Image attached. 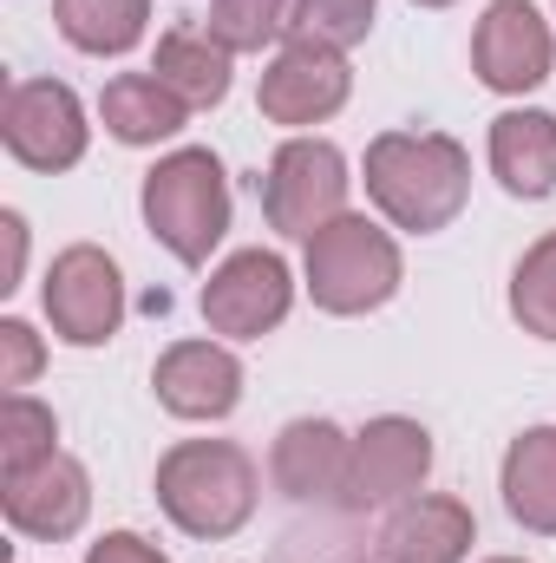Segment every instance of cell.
Wrapping results in <instances>:
<instances>
[{
    "label": "cell",
    "instance_id": "484cf974",
    "mask_svg": "<svg viewBox=\"0 0 556 563\" xmlns=\"http://www.w3.org/2000/svg\"><path fill=\"white\" fill-rule=\"evenodd\" d=\"M40 361H46L40 334H33L26 321H0V387H7V394H20V387L40 374Z\"/></svg>",
    "mask_w": 556,
    "mask_h": 563
},
{
    "label": "cell",
    "instance_id": "8992f818",
    "mask_svg": "<svg viewBox=\"0 0 556 563\" xmlns=\"http://www.w3.org/2000/svg\"><path fill=\"white\" fill-rule=\"evenodd\" d=\"M46 321L59 341L73 347H99L119 334L125 321V282H119V263L92 243H73L53 256L46 269Z\"/></svg>",
    "mask_w": 556,
    "mask_h": 563
},
{
    "label": "cell",
    "instance_id": "5b68a950",
    "mask_svg": "<svg viewBox=\"0 0 556 563\" xmlns=\"http://www.w3.org/2000/svg\"><path fill=\"white\" fill-rule=\"evenodd\" d=\"M347 157L327 139H288L269 157V177H263V217L276 236L308 243L314 230H327L334 217H347Z\"/></svg>",
    "mask_w": 556,
    "mask_h": 563
},
{
    "label": "cell",
    "instance_id": "d6986e66",
    "mask_svg": "<svg viewBox=\"0 0 556 563\" xmlns=\"http://www.w3.org/2000/svg\"><path fill=\"white\" fill-rule=\"evenodd\" d=\"M230 59H236V53H223L210 33H197V26H170V33L157 40L151 73H157L190 112H210V106L230 99Z\"/></svg>",
    "mask_w": 556,
    "mask_h": 563
},
{
    "label": "cell",
    "instance_id": "d4e9b609",
    "mask_svg": "<svg viewBox=\"0 0 556 563\" xmlns=\"http://www.w3.org/2000/svg\"><path fill=\"white\" fill-rule=\"evenodd\" d=\"M374 7H380V0H294V7H288V33L347 53V46H360V40L374 33Z\"/></svg>",
    "mask_w": 556,
    "mask_h": 563
},
{
    "label": "cell",
    "instance_id": "f1b7e54d",
    "mask_svg": "<svg viewBox=\"0 0 556 563\" xmlns=\"http://www.w3.org/2000/svg\"><path fill=\"white\" fill-rule=\"evenodd\" d=\"M419 7H452V0H419Z\"/></svg>",
    "mask_w": 556,
    "mask_h": 563
},
{
    "label": "cell",
    "instance_id": "6da1fadb",
    "mask_svg": "<svg viewBox=\"0 0 556 563\" xmlns=\"http://www.w3.org/2000/svg\"><path fill=\"white\" fill-rule=\"evenodd\" d=\"M367 197L393 230L432 236L471 197V157L445 132H380L367 144Z\"/></svg>",
    "mask_w": 556,
    "mask_h": 563
},
{
    "label": "cell",
    "instance_id": "ffe728a7",
    "mask_svg": "<svg viewBox=\"0 0 556 563\" xmlns=\"http://www.w3.org/2000/svg\"><path fill=\"white\" fill-rule=\"evenodd\" d=\"M53 20L79 53L105 59V53H132L144 40L151 0H53Z\"/></svg>",
    "mask_w": 556,
    "mask_h": 563
},
{
    "label": "cell",
    "instance_id": "cb8c5ba5",
    "mask_svg": "<svg viewBox=\"0 0 556 563\" xmlns=\"http://www.w3.org/2000/svg\"><path fill=\"white\" fill-rule=\"evenodd\" d=\"M288 7L294 0H210V40L223 53H263L276 33H288Z\"/></svg>",
    "mask_w": 556,
    "mask_h": 563
},
{
    "label": "cell",
    "instance_id": "e0dca14e",
    "mask_svg": "<svg viewBox=\"0 0 556 563\" xmlns=\"http://www.w3.org/2000/svg\"><path fill=\"white\" fill-rule=\"evenodd\" d=\"M504 511L537 531L556 538V426H531L511 439L504 452Z\"/></svg>",
    "mask_w": 556,
    "mask_h": 563
},
{
    "label": "cell",
    "instance_id": "603a6c76",
    "mask_svg": "<svg viewBox=\"0 0 556 563\" xmlns=\"http://www.w3.org/2000/svg\"><path fill=\"white\" fill-rule=\"evenodd\" d=\"M511 314L524 321V334L556 341V230L524 250V263L511 276Z\"/></svg>",
    "mask_w": 556,
    "mask_h": 563
},
{
    "label": "cell",
    "instance_id": "30bf717a",
    "mask_svg": "<svg viewBox=\"0 0 556 563\" xmlns=\"http://www.w3.org/2000/svg\"><path fill=\"white\" fill-rule=\"evenodd\" d=\"M288 301H294V282L276 250H243L203 282V321L230 341H263L269 328H281Z\"/></svg>",
    "mask_w": 556,
    "mask_h": 563
},
{
    "label": "cell",
    "instance_id": "7402d4cb",
    "mask_svg": "<svg viewBox=\"0 0 556 563\" xmlns=\"http://www.w3.org/2000/svg\"><path fill=\"white\" fill-rule=\"evenodd\" d=\"M59 426H53V407H40L33 394H7V407H0V472L13 478V472H33L40 459H53L59 445Z\"/></svg>",
    "mask_w": 556,
    "mask_h": 563
},
{
    "label": "cell",
    "instance_id": "7c38bea8",
    "mask_svg": "<svg viewBox=\"0 0 556 563\" xmlns=\"http://www.w3.org/2000/svg\"><path fill=\"white\" fill-rule=\"evenodd\" d=\"M0 511H7V525H13L20 538L59 544V538H73V531L86 525V511H92V478H86L79 459L53 452V459H40L33 472H13V478L0 485Z\"/></svg>",
    "mask_w": 556,
    "mask_h": 563
},
{
    "label": "cell",
    "instance_id": "44dd1931",
    "mask_svg": "<svg viewBox=\"0 0 556 563\" xmlns=\"http://www.w3.org/2000/svg\"><path fill=\"white\" fill-rule=\"evenodd\" d=\"M360 558H367V525H360V511H341V505H327L314 525L281 531V544L269 551V563H360Z\"/></svg>",
    "mask_w": 556,
    "mask_h": 563
},
{
    "label": "cell",
    "instance_id": "3957f363",
    "mask_svg": "<svg viewBox=\"0 0 556 563\" xmlns=\"http://www.w3.org/2000/svg\"><path fill=\"white\" fill-rule=\"evenodd\" d=\"M144 223L177 263H190V269L210 263V250L230 230V177H223L216 151L190 144V151L157 157L144 170Z\"/></svg>",
    "mask_w": 556,
    "mask_h": 563
},
{
    "label": "cell",
    "instance_id": "9c48e42d",
    "mask_svg": "<svg viewBox=\"0 0 556 563\" xmlns=\"http://www.w3.org/2000/svg\"><path fill=\"white\" fill-rule=\"evenodd\" d=\"M347 92H354V73H347L341 46L288 33L281 53L269 59V73H263L256 106H263L269 125H321V119H334L347 106Z\"/></svg>",
    "mask_w": 556,
    "mask_h": 563
},
{
    "label": "cell",
    "instance_id": "83f0119b",
    "mask_svg": "<svg viewBox=\"0 0 556 563\" xmlns=\"http://www.w3.org/2000/svg\"><path fill=\"white\" fill-rule=\"evenodd\" d=\"M0 236H7V263H0V288H20V269H26V223L7 210L0 217Z\"/></svg>",
    "mask_w": 556,
    "mask_h": 563
},
{
    "label": "cell",
    "instance_id": "8fae6325",
    "mask_svg": "<svg viewBox=\"0 0 556 563\" xmlns=\"http://www.w3.org/2000/svg\"><path fill=\"white\" fill-rule=\"evenodd\" d=\"M471 66L491 92H531L544 86L556 66L551 26L531 0H491L478 33H471Z\"/></svg>",
    "mask_w": 556,
    "mask_h": 563
},
{
    "label": "cell",
    "instance_id": "5bb4252c",
    "mask_svg": "<svg viewBox=\"0 0 556 563\" xmlns=\"http://www.w3.org/2000/svg\"><path fill=\"white\" fill-rule=\"evenodd\" d=\"M347 459H354V439L334 420H294L281 426L276 452H269V478L294 505H341L347 498Z\"/></svg>",
    "mask_w": 556,
    "mask_h": 563
},
{
    "label": "cell",
    "instance_id": "ba28073f",
    "mask_svg": "<svg viewBox=\"0 0 556 563\" xmlns=\"http://www.w3.org/2000/svg\"><path fill=\"white\" fill-rule=\"evenodd\" d=\"M0 139L26 170H73L86 157V106L59 79H20L0 106Z\"/></svg>",
    "mask_w": 556,
    "mask_h": 563
},
{
    "label": "cell",
    "instance_id": "f546056e",
    "mask_svg": "<svg viewBox=\"0 0 556 563\" xmlns=\"http://www.w3.org/2000/svg\"><path fill=\"white\" fill-rule=\"evenodd\" d=\"M491 563H524V558H491Z\"/></svg>",
    "mask_w": 556,
    "mask_h": 563
},
{
    "label": "cell",
    "instance_id": "9a60e30c",
    "mask_svg": "<svg viewBox=\"0 0 556 563\" xmlns=\"http://www.w3.org/2000/svg\"><path fill=\"white\" fill-rule=\"evenodd\" d=\"M471 538H478V525L458 498H407L380 525L374 551H380V563H465Z\"/></svg>",
    "mask_w": 556,
    "mask_h": 563
},
{
    "label": "cell",
    "instance_id": "52a82bcc",
    "mask_svg": "<svg viewBox=\"0 0 556 563\" xmlns=\"http://www.w3.org/2000/svg\"><path fill=\"white\" fill-rule=\"evenodd\" d=\"M432 472V432L419 420H367L354 432V459H347V498L341 511H374V505H407Z\"/></svg>",
    "mask_w": 556,
    "mask_h": 563
},
{
    "label": "cell",
    "instance_id": "2e32d148",
    "mask_svg": "<svg viewBox=\"0 0 556 563\" xmlns=\"http://www.w3.org/2000/svg\"><path fill=\"white\" fill-rule=\"evenodd\" d=\"M491 170L511 197L556 190V119L551 112H504L491 119Z\"/></svg>",
    "mask_w": 556,
    "mask_h": 563
},
{
    "label": "cell",
    "instance_id": "7a4b0ae2",
    "mask_svg": "<svg viewBox=\"0 0 556 563\" xmlns=\"http://www.w3.org/2000/svg\"><path fill=\"white\" fill-rule=\"evenodd\" d=\"M256 459L230 439H184L157 459V505L190 538H236L256 518Z\"/></svg>",
    "mask_w": 556,
    "mask_h": 563
},
{
    "label": "cell",
    "instance_id": "4fadbf2b",
    "mask_svg": "<svg viewBox=\"0 0 556 563\" xmlns=\"http://www.w3.org/2000/svg\"><path fill=\"white\" fill-rule=\"evenodd\" d=\"M151 387L177 420H230L243 400V361L216 341H177L164 347Z\"/></svg>",
    "mask_w": 556,
    "mask_h": 563
},
{
    "label": "cell",
    "instance_id": "4316f807",
    "mask_svg": "<svg viewBox=\"0 0 556 563\" xmlns=\"http://www.w3.org/2000/svg\"><path fill=\"white\" fill-rule=\"evenodd\" d=\"M86 563H170L157 544H144L138 531H112V538H99L92 551H86Z\"/></svg>",
    "mask_w": 556,
    "mask_h": 563
},
{
    "label": "cell",
    "instance_id": "277c9868",
    "mask_svg": "<svg viewBox=\"0 0 556 563\" xmlns=\"http://www.w3.org/2000/svg\"><path fill=\"white\" fill-rule=\"evenodd\" d=\"M400 288V243L367 217H334L308 236V295L327 314H367Z\"/></svg>",
    "mask_w": 556,
    "mask_h": 563
},
{
    "label": "cell",
    "instance_id": "ac0fdd59",
    "mask_svg": "<svg viewBox=\"0 0 556 563\" xmlns=\"http://www.w3.org/2000/svg\"><path fill=\"white\" fill-rule=\"evenodd\" d=\"M99 119L119 144H157L170 132H184L190 106L157 79V73H119L105 92H99Z\"/></svg>",
    "mask_w": 556,
    "mask_h": 563
}]
</instances>
